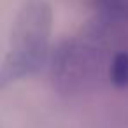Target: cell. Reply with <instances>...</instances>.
I'll use <instances>...</instances> for the list:
<instances>
[{
	"label": "cell",
	"instance_id": "obj_1",
	"mask_svg": "<svg viewBox=\"0 0 128 128\" xmlns=\"http://www.w3.org/2000/svg\"><path fill=\"white\" fill-rule=\"evenodd\" d=\"M51 28L53 11L48 0H26L21 6L0 65V90L42 68L49 54Z\"/></svg>",
	"mask_w": 128,
	"mask_h": 128
},
{
	"label": "cell",
	"instance_id": "obj_2",
	"mask_svg": "<svg viewBox=\"0 0 128 128\" xmlns=\"http://www.w3.org/2000/svg\"><path fill=\"white\" fill-rule=\"evenodd\" d=\"M100 54L88 42L68 40L54 53L53 58V79L58 90H81L88 79L95 74Z\"/></svg>",
	"mask_w": 128,
	"mask_h": 128
},
{
	"label": "cell",
	"instance_id": "obj_3",
	"mask_svg": "<svg viewBox=\"0 0 128 128\" xmlns=\"http://www.w3.org/2000/svg\"><path fill=\"white\" fill-rule=\"evenodd\" d=\"M109 81L116 88L128 86V53L119 51L112 56L109 65Z\"/></svg>",
	"mask_w": 128,
	"mask_h": 128
}]
</instances>
